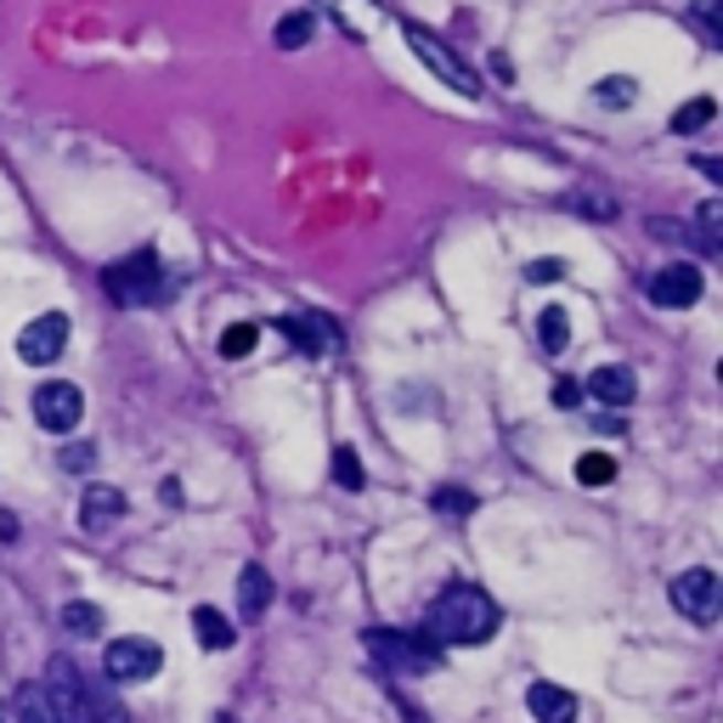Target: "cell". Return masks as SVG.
Wrapping results in <instances>:
<instances>
[{
  "instance_id": "2e32d148",
  "label": "cell",
  "mask_w": 723,
  "mask_h": 723,
  "mask_svg": "<svg viewBox=\"0 0 723 723\" xmlns=\"http://www.w3.org/2000/svg\"><path fill=\"white\" fill-rule=\"evenodd\" d=\"M192 634H199L204 650H232V639H237V628H232V621H226L215 605H199V610H192Z\"/></svg>"
},
{
  "instance_id": "83f0119b",
  "label": "cell",
  "mask_w": 723,
  "mask_h": 723,
  "mask_svg": "<svg viewBox=\"0 0 723 723\" xmlns=\"http://www.w3.org/2000/svg\"><path fill=\"white\" fill-rule=\"evenodd\" d=\"M429 509H436V514H475V492H464V487H436Z\"/></svg>"
},
{
  "instance_id": "8992f818",
  "label": "cell",
  "mask_w": 723,
  "mask_h": 723,
  "mask_svg": "<svg viewBox=\"0 0 723 723\" xmlns=\"http://www.w3.org/2000/svg\"><path fill=\"white\" fill-rule=\"evenodd\" d=\"M672 610L679 616H690V621H717V610H723V583H717V571H706V565H695V571H684V576H672Z\"/></svg>"
},
{
  "instance_id": "5b68a950",
  "label": "cell",
  "mask_w": 723,
  "mask_h": 723,
  "mask_svg": "<svg viewBox=\"0 0 723 723\" xmlns=\"http://www.w3.org/2000/svg\"><path fill=\"white\" fill-rule=\"evenodd\" d=\"M45 695H52V706H57V723H96L85 672L68 656H52V667H45Z\"/></svg>"
},
{
  "instance_id": "f1b7e54d",
  "label": "cell",
  "mask_w": 723,
  "mask_h": 723,
  "mask_svg": "<svg viewBox=\"0 0 723 723\" xmlns=\"http://www.w3.org/2000/svg\"><path fill=\"white\" fill-rule=\"evenodd\" d=\"M695 29H701V40L706 45H723V23H717V0H695Z\"/></svg>"
},
{
  "instance_id": "52a82bcc",
  "label": "cell",
  "mask_w": 723,
  "mask_h": 723,
  "mask_svg": "<svg viewBox=\"0 0 723 723\" xmlns=\"http://www.w3.org/2000/svg\"><path fill=\"white\" fill-rule=\"evenodd\" d=\"M103 667H108L114 684H148V679H159L164 650L153 639H114L108 656H103Z\"/></svg>"
},
{
  "instance_id": "d6986e66",
  "label": "cell",
  "mask_w": 723,
  "mask_h": 723,
  "mask_svg": "<svg viewBox=\"0 0 723 723\" xmlns=\"http://www.w3.org/2000/svg\"><path fill=\"white\" fill-rule=\"evenodd\" d=\"M18 723H57V706H52V695H45L40 679H29L18 690Z\"/></svg>"
},
{
  "instance_id": "44dd1931",
  "label": "cell",
  "mask_w": 723,
  "mask_h": 723,
  "mask_svg": "<svg viewBox=\"0 0 723 723\" xmlns=\"http://www.w3.org/2000/svg\"><path fill=\"white\" fill-rule=\"evenodd\" d=\"M695 244H701L706 255L723 249V204H717V199H706V204L695 210Z\"/></svg>"
},
{
  "instance_id": "d4e9b609",
  "label": "cell",
  "mask_w": 723,
  "mask_h": 723,
  "mask_svg": "<svg viewBox=\"0 0 723 723\" xmlns=\"http://www.w3.org/2000/svg\"><path fill=\"white\" fill-rule=\"evenodd\" d=\"M565 210L588 215V221H610V215H616V199H610V192H565Z\"/></svg>"
},
{
  "instance_id": "7402d4cb",
  "label": "cell",
  "mask_w": 723,
  "mask_h": 723,
  "mask_svg": "<svg viewBox=\"0 0 723 723\" xmlns=\"http://www.w3.org/2000/svg\"><path fill=\"white\" fill-rule=\"evenodd\" d=\"M717 119V103L712 96H695V103H684L679 114H672V136H690V130H706Z\"/></svg>"
},
{
  "instance_id": "9a60e30c",
  "label": "cell",
  "mask_w": 723,
  "mask_h": 723,
  "mask_svg": "<svg viewBox=\"0 0 723 723\" xmlns=\"http://www.w3.org/2000/svg\"><path fill=\"white\" fill-rule=\"evenodd\" d=\"M266 605H272V576H266V565H244V576H237V616L261 621Z\"/></svg>"
},
{
  "instance_id": "ba28073f",
  "label": "cell",
  "mask_w": 723,
  "mask_h": 723,
  "mask_svg": "<svg viewBox=\"0 0 723 723\" xmlns=\"http://www.w3.org/2000/svg\"><path fill=\"white\" fill-rule=\"evenodd\" d=\"M34 418H40V429H52V436H68V429L85 418V396H79V384H68V379L40 384V391H34Z\"/></svg>"
},
{
  "instance_id": "4dcf8cb0",
  "label": "cell",
  "mask_w": 723,
  "mask_h": 723,
  "mask_svg": "<svg viewBox=\"0 0 723 723\" xmlns=\"http://www.w3.org/2000/svg\"><path fill=\"white\" fill-rule=\"evenodd\" d=\"M525 277H532V283H560V277H565V261H554V255H549V261H532V266H525Z\"/></svg>"
},
{
  "instance_id": "30bf717a",
  "label": "cell",
  "mask_w": 723,
  "mask_h": 723,
  "mask_svg": "<svg viewBox=\"0 0 723 723\" xmlns=\"http://www.w3.org/2000/svg\"><path fill=\"white\" fill-rule=\"evenodd\" d=\"M63 345H68V317H63V311H45V317H34V322L18 333V357H23L29 368L57 362Z\"/></svg>"
},
{
  "instance_id": "7c38bea8",
  "label": "cell",
  "mask_w": 723,
  "mask_h": 723,
  "mask_svg": "<svg viewBox=\"0 0 723 723\" xmlns=\"http://www.w3.org/2000/svg\"><path fill=\"white\" fill-rule=\"evenodd\" d=\"M588 396L594 402H605V407H634V396H639V379H634V368H594L588 373Z\"/></svg>"
},
{
  "instance_id": "603a6c76",
  "label": "cell",
  "mask_w": 723,
  "mask_h": 723,
  "mask_svg": "<svg viewBox=\"0 0 723 723\" xmlns=\"http://www.w3.org/2000/svg\"><path fill=\"white\" fill-rule=\"evenodd\" d=\"M333 480H340L345 492H362V487H368V469H362L357 447H333Z\"/></svg>"
},
{
  "instance_id": "4316f807",
  "label": "cell",
  "mask_w": 723,
  "mask_h": 723,
  "mask_svg": "<svg viewBox=\"0 0 723 723\" xmlns=\"http://www.w3.org/2000/svg\"><path fill=\"white\" fill-rule=\"evenodd\" d=\"M255 345H261V328L255 322H237V328L221 333V357H249Z\"/></svg>"
},
{
  "instance_id": "8fae6325",
  "label": "cell",
  "mask_w": 723,
  "mask_h": 723,
  "mask_svg": "<svg viewBox=\"0 0 723 723\" xmlns=\"http://www.w3.org/2000/svg\"><path fill=\"white\" fill-rule=\"evenodd\" d=\"M277 328L295 340L306 357H333L340 351V333H333V322H322V317H306V311H288V317H277Z\"/></svg>"
},
{
  "instance_id": "277c9868",
  "label": "cell",
  "mask_w": 723,
  "mask_h": 723,
  "mask_svg": "<svg viewBox=\"0 0 723 723\" xmlns=\"http://www.w3.org/2000/svg\"><path fill=\"white\" fill-rule=\"evenodd\" d=\"M368 650L391 667V672H436L442 667V645L429 634H396V628H373Z\"/></svg>"
},
{
  "instance_id": "484cf974",
  "label": "cell",
  "mask_w": 723,
  "mask_h": 723,
  "mask_svg": "<svg viewBox=\"0 0 723 723\" xmlns=\"http://www.w3.org/2000/svg\"><path fill=\"white\" fill-rule=\"evenodd\" d=\"M63 628L68 634H103V610L91 599H74V605H63Z\"/></svg>"
},
{
  "instance_id": "ac0fdd59",
  "label": "cell",
  "mask_w": 723,
  "mask_h": 723,
  "mask_svg": "<svg viewBox=\"0 0 723 723\" xmlns=\"http://www.w3.org/2000/svg\"><path fill=\"white\" fill-rule=\"evenodd\" d=\"M594 103L610 108V114L634 108V103H639V79H628V74H605V79L594 85Z\"/></svg>"
},
{
  "instance_id": "836d02e7",
  "label": "cell",
  "mask_w": 723,
  "mask_h": 723,
  "mask_svg": "<svg viewBox=\"0 0 723 723\" xmlns=\"http://www.w3.org/2000/svg\"><path fill=\"white\" fill-rule=\"evenodd\" d=\"M215 723H237V717H226V712H221V717H215Z\"/></svg>"
},
{
  "instance_id": "e0dca14e",
  "label": "cell",
  "mask_w": 723,
  "mask_h": 723,
  "mask_svg": "<svg viewBox=\"0 0 723 723\" xmlns=\"http://www.w3.org/2000/svg\"><path fill=\"white\" fill-rule=\"evenodd\" d=\"M538 345H543L549 357H560V351L571 345V311H565V306H543V317H538Z\"/></svg>"
},
{
  "instance_id": "3957f363",
  "label": "cell",
  "mask_w": 723,
  "mask_h": 723,
  "mask_svg": "<svg viewBox=\"0 0 723 723\" xmlns=\"http://www.w3.org/2000/svg\"><path fill=\"white\" fill-rule=\"evenodd\" d=\"M402 40H407V52L429 68V74H436L442 85H453L458 96H480V79L464 68V57L453 52V45L447 40H436V34H429L424 23H402Z\"/></svg>"
},
{
  "instance_id": "7a4b0ae2",
  "label": "cell",
  "mask_w": 723,
  "mask_h": 723,
  "mask_svg": "<svg viewBox=\"0 0 723 723\" xmlns=\"http://www.w3.org/2000/svg\"><path fill=\"white\" fill-rule=\"evenodd\" d=\"M108 295L119 306H153V300L170 295V272L159 266L153 249H136V255H125V261L108 266Z\"/></svg>"
},
{
  "instance_id": "9c48e42d",
  "label": "cell",
  "mask_w": 723,
  "mask_h": 723,
  "mask_svg": "<svg viewBox=\"0 0 723 723\" xmlns=\"http://www.w3.org/2000/svg\"><path fill=\"white\" fill-rule=\"evenodd\" d=\"M701 288H706V277H701L695 261H672V266L650 272V300H656L661 311H684V306H695V300H701Z\"/></svg>"
},
{
  "instance_id": "4fadbf2b",
  "label": "cell",
  "mask_w": 723,
  "mask_h": 723,
  "mask_svg": "<svg viewBox=\"0 0 723 723\" xmlns=\"http://www.w3.org/2000/svg\"><path fill=\"white\" fill-rule=\"evenodd\" d=\"M525 712H532L538 723H576V695L538 679L532 690H525Z\"/></svg>"
},
{
  "instance_id": "1f68e13d",
  "label": "cell",
  "mask_w": 723,
  "mask_h": 723,
  "mask_svg": "<svg viewBox=\"0 0 723 723\" xmlns=\"http://www.w3.org/2000/svg\"><path fill=\"white\" fill-rule=\"evenodd\" d=\"M554 402H560V407H576V402H583V384H576V379H560V384H554Z\"/></svg>"
},
{
  "instance_id": "ffe728a7",
  "label": "cell",
  "mask_w": 723,
  "mask_h": 723,
  "mask_svg": "<svg viewBox=\"0 0 723 723\" xmlns=\"http://www.w3.org/2000/svg\"><path fill=\"white\" fill-rule=\"evenodd\" d=\"M311 34H317V12H288L272 40L283 45V52H300V45H311Z\"/></svg>"
},
{
  "instance_id": "d6a6232c",
  "label": "cell",
  "mask_w": 723,
  "mask_h": 723,
  "mask_svg": "<svg viewBox=\"0 0 723 723\" xmlns=\"http://www.w3.org/2000/svg\"><path fill=\"white\" fill-rule=\"evenodd\" d=\"M12 538H18V514L0 509V543H12Z\"/></svg>"
},
{
  "instance_id": "cb8c5ba5",
  "label": "cell",
  "mask_w": 723,
  "mask_h": 723,
  "mask_svg": "<svg viewBox=\"0 0 723 723\" xmlns=\"http://www.w3.org/2000/svg\"><path fill=\"white\" fill-rule=\"evenodd\" d=\"M576 480H583V487H610V480H616V458L610 453H583V458H576Z\"/></svg>"
},
{
  "instance_id": "6da1fadb",
  "label": "cell",
  "mask_w": 723,
  "mask_h": 723,
  "mask_svg": "<svg viewBox=\"0 0 723 723\" xmlns=\"http://www.w3.org/2000/svg\"><path fill=\"white\" fill-rule=\"evenodd\" d=\"M503 628V610L487 588H475V583H453L442 588V599L429 605V639L436 645H487L492 634Z\"/></svg>"
},
{
  "instance_id": "f546056e",
  "label": "cell",
  "mask_w": 723,
  "mask_h": 723,
  "mask_svg": "<svg viewBox=\"0 0 723 723\" xmlns=\"http://www.w3.org/2000/svg\"><path fill=\"white\" fill-rule=\"evenodd\" d=\"M91 464H96V447H91V442H68V447H63V469L85 475Z\"/></svg>"
},
{
  "instance_id": "5bb4252c",
  "label": "cell",
  "mask_w": 723,
  "mask_h": 723,
  "mask_svg": "<svg viewBox=\"0 0 723 723\" xmlns=\"http://www.w3.org/2000/svg\"><path fill=\"white\" fill-rule=\"evenodd\" d=\"M125 514V492L119 487H85V503H79V525L85 532H103Z\"/></svg>"
}]
</instances>
